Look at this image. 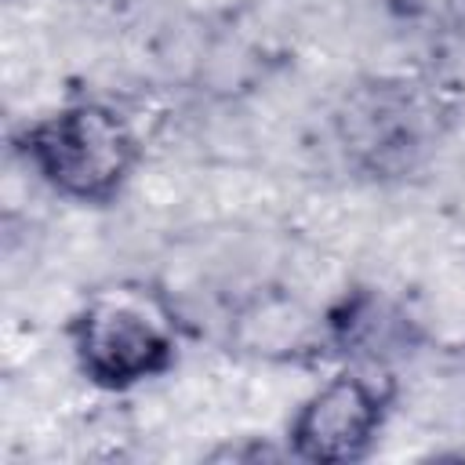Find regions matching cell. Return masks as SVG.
Segmentation results:
<instances>
[{"label": "cell", "mask_w": 465, "mask_h": 465, "mask_svg": "<svg viewBox=\"0 0 465 465\" xmlns=\"http://www.w3.org/2000/svg\"><path fill=\"white\" fill-rule=\"evenodd\" d=\"M450 131V105L436 84L407 73H367L331 105L327 134L341 167L371 185L421 174Z\"/></svg>", "instance_id": "1"}, {"label": "cell", "mask_w": 465, "mask_h": 465, "mask_svg": "<svg viewBox=\"0 0 465 465\" xmlns=\"http://www.w3.org/2000/svg\"><path fill=\"white\" fill-rule=\"evenodd\" d=\"M11 149L51 196L76 207L116 203L145 160L134 124L105 98L44 109L15 131Z\"/></svg>", "instance_id": "2"}, {"label": "cell", "mask_w": 465, "mask_h": 465, "mask_svg": "<svg viewBox=\"0 0 465 465\" xmlns=\"http://www.w3.org/2000/svg\"><path fill=\"white\" fill-rule=\"evenodd\" d=\"M65 341L87 385L102 392H134L178 367L185 323L167 291L149 283H109L69 312Z\"/></svg>", "instance_id": "3"}, {"label": "cell", "mask_w": 465, "mask_h": 465, "mask_svg": "<svg viewBox=\"0 0 465 465\" xmlns=\"http://www.w3.org/2000/svg\"><path fill=\"white\" fill-rule=\"evenodd\" d=\"M396 392V371L338 363L291 411L283 454L305 465H356L371 458L392 418Z\"/></svg>", "instance_id": "4"}, {"label": "cell", "mask_w": 465, "mask_h": 465, "mask_svg": "<svg viewBox=\"0 0 465 465\" xmlns=\"http://www.w3.org/2000/svg\"><path fill=\"white\" fill-rule=\"evenodd\" d=\"M316 345L338 363L396 371L414 360L425 345L421 316L385 287L352 283L345 287L316 323Z\"/></svg>", "instance_id": "5"}, {"label": "cell", "mask_w": 465, "mask_h": 465, "mask_svg": "<svg viewBox=\"0 0 465 465\" xmlns=\"http://www.w3.org/2000/svg\"><path fill=\"white\" fill-rule=\"evenodd\" d=\"M440 15H443L447 33H450L454 40H461V44H465V0H443Z\"/></svg>", "instance_id": "6"}]
</instances>
